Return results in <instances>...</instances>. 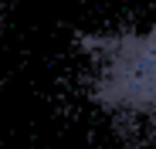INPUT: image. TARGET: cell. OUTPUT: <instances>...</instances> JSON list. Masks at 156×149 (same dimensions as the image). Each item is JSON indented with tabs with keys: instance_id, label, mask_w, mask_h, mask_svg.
Here are the masks:
<instances>
[{
	"instance_id": "obj_1",
	"label": "cell",
	"mask_w": 156,
	"mask_h": 149,
	"mask_svg": "<svg viewBox=\"0 0 156 149\" xmlns=\"http://www.w3.org/2000/svg\"><path fill=\"white\" fill-rule=\"evenodd\" d=\"M92 102L112 119L156 129V24L82 34Z\"/></svg>"
},
{
	"instance_id": "obj_2",
	"label": "cell",
	"mask_w": 156,
	"mask_h": 149,
	"mask_svg": "<svg viewBox=\"0 0 156 149\" xmlns=\"http://www.w3.org/2000/svg\"><path fill=\"white\" fill-rule=\"evenodd\" d=\"M0 20H4V17H0Z\"/></svg>"
}]
</instances>
